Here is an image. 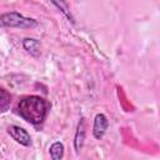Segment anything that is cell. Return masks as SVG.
<instances>
[{"instance_id":"cell-1","label":"cell","mask_w":160,"mask_h":160,"mask_svg":"<svg viewBox=\"0 0 160 160\" xmlns=\"http://www.w3.org/2000/svg\"><path fill=\"white\" fill-rule=\"evenodd\" d=\"M49 110H50V102L38 95L25 96L18 102L19 115L32 125L41 124L46 119Z\"/></svg>"},{"instance_id":"cell-2","label":"cell","mask_w":160,"mask_h":160,"mask_svg":"<svg viewBox=\"0 0 160 160\" xmlns=\"http://www.w3.org/2000/svg\"><path fill=\"white\" fill-rule=\"evenodd\" d=\"M39 25L38 20L28 18L18 11L0 14V28H16V29H32Z\"/></svg>"},{"instance_id":"cell-3","label":"cell","mask_w":160,"mask_h":160,"mask_svg":"<svg viewBox=\"0 0 160 160\" xmlns=\"http://www.w3.org/2000/svg\"><path fill=\"white\" fill-rule=\"evenodd\" d=\"M8 134L20 145L22 146H31V136L30 134L21 126L18 125H10L8 128Z\"/></svg>"},{"instance_id":"cell-4","label":"cell","mask_w":160,"mask_h":160,"mask_svg":"<svg viewBox=\"0 0 160 160\" xmlns=\"http://www.w3.org/2000/svg\"><path fill=\"white\" fill-rule=\"evenodd\" d=\"M109 126V121L108 118L104 114H96L95 119H94V126H92V135L95 139L100 140L102 139V136L105 135L106 130Z\"/></svg>"},{"instance_id":"cell-5","label":"cell","mask_w":160,"mask_h":160,"mask_svg":"<svg viewBox=\"0 0 160 160\" xmlns=\"http://www.w3.org/2000/svg\"><path fill=\"white\" fill-rule=\"evenodd\" d=\"M85 134H86L85 119L81 118L79 124H78V128H76V131H75V136H74V148H75L76 152H79L82 149V145H84V141H85Z\"/></svg>"},{"instance_id":"cell-6","label":"cell","mask_w":160,"mask_h":160,"mask_svg":"<svg viewBox=\"0 0 160 160\" xmlns=\"http://www.w3.org/2000/svg\"><path fill=\"white\" fill-rule=\"evenodd\" d=\"M24 49L32 56H39L40 55V41L32 38H26L22 41Z\"/></svg>"},{"instance_id":"cell-7","label":"cell","mask_w":160,"mask_h":160,"mask_svg":"<svg viewBox=\"0 0 160 160\" xmlns=\"http://www.w3.org/2000/svg\"><path fill=\"white\" fill-rule=\"evenodd\" d=\"M64 151H65V146L62 142L60 141H55L50 145L49 148V154L51 160H62L64 158Z\"/></svg>"},{"instance_id":"cell-8","label":"cell","mask_w":160,"mask_h":160,"mask_svg":"<svg viewBox=\"0 0 160 160\" xmlns=\"http://www.w3.org/2000/svg\"><path fill=\"white\" fill-rule=\"evenodd\" d=\"M10 104H11V95H10V92L6 89L0 88V114L8 111L9 108H10Z\"/></svg>"}]
</instances>
